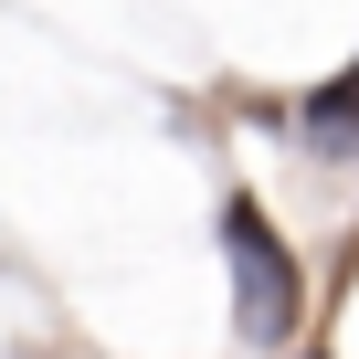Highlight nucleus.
Masks as SVG:
<instances>
[{"instance_id": "nucleus-2", "label": "nucleus", "mask_w": 359, "mask_h": 359, "mask_svg": "<svg viewBox=\"0 0 359 359\" xmlns=\"http://www.w3.org/2000/svg\"><path fill=\"white\" fill-rule=\"evenodd\" d=\"M306 148H317V158H359V64L306 95Z\"/></svg>"}, {"instance_id": "nucleus-1", "label": "nucleus", "mask_w": 359, "mask_h": 359, "mask_svg": "<svg viewBox=\"0 0 359 359\" xmlns=\"http://www.w3.org/2000/svg\"><path fill=\"white\" fill-rule=\"evenodd\" d=\"M222 264H233V327H243L254 348L296 338V317H306V285H296V254L275 243L264 201H222Z\"/></svg>"}]
</instances>
